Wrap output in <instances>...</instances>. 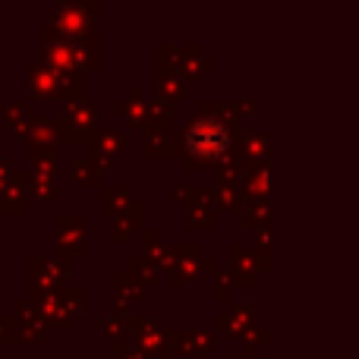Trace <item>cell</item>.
Returning <instances> with one entry per match:
<instances>
[{"label": "cell", "instance_id": "cell-1", "mask_svg": "<svg viewBox=\"0 0 359 359\" xmlns=\"http://www.w3.org/2000/svg\"><path fill=\"white\" fill-rule=\"evenodd\" d=\"M189 145L196 155H217L227 149V130L217 120H198L189 130Z\"/></svg>", "mask_w": 359, "mask_h": 359}]
</instances>
